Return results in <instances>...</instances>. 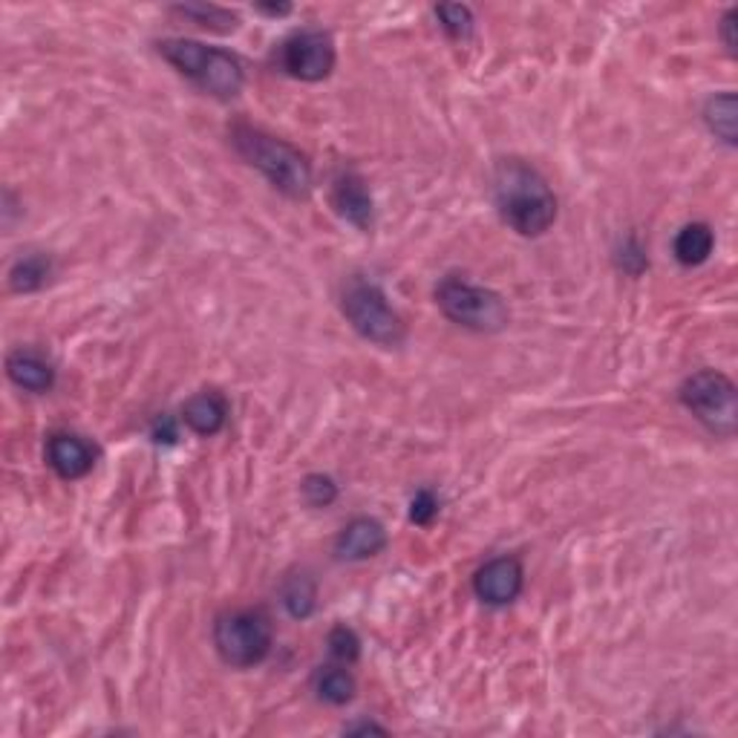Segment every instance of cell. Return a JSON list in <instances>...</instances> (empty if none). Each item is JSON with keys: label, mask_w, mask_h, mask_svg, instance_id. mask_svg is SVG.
Listing matches in <instances>:
<instances>
[{"label": "cell", "mask_w": 738, "mask_h": 738, "mask_svg": "<svg viewBox=\"0 0 738 738\" xmlns=\"http://www.w3.org/2000/svg\"><path fill=\"white\" fill-rule=\"evenodd\" d=\"M436 17L442 21V30H445L453 40H465L473 33V12H470V7H461V3H442V7H436Z\"/></svg>", "instance_id": "cell-21"}, {"label": "cell", "mask_w": 738, "mask_h": 738, "mask_svg": "<svg viewBox=\"0 0 738 738\" xmlns=\"http://www.w3.org/2000/svg\"><path fill=\"white\" fill-rule=\"evenodd\" d=\"M704 121L724 144H736V96L722 93L710 98L704 104Z\"/></svg>", "instance_id": "cell-19"}, {"label": "cell", "mask_w": 738, "mask_h": 738, "mask_svg": "<svg viewBox=\"0 0 738 738\" xmlns=\"http://www.w3.org/2000/svg\"><path fill=\"white\" fill-rule=\"evenodd\" d=\"M183 419L197 436H216L225 427V421H229V401L216 389L197 393V396L185 401Z\"/></svg>", "instance_id": "cell-13"}, {"label": "cell", "mask_w": 738, "mask_h": 738, "mask_svg": "<svg viewBox=\"0 0 738 738\" xmlns=\"http://www.w3.org/2000/svg\"><path fill=\"white\" fill-rule=\"evenodd\" d=\"M341 309L364 341L378 343L384 350L401 347L407 338V326L378 283L366 278H352L341 294Z\"/></svg>", "instance_id": "cell-4"}, {"label": "cell", "mask_w": 738, "mask_h": 738, "mask_svg": "<svg viewBox=\"0 0 738 738\" xmlns=\"http://www.w3.org/2000/svg\"><path fill=\"white\" fill-rule=\"evenodd\" d=\"M257 9H260L262 15H274V17L289 15V12H292V7H289V3H260Z\"/></svg>", "instance_id": "cell-28"}, {"label": "cell", "mask_w": 738, "mask_h": 738, "mask_svg": "<svg viewBox=\"0 0 738 738\" xmlns=\"http://www.w3.org/2000/svg\"><path fill=\"white\" fill-rule=\"evenodd\" d=\"M332 206L335 211L347 220L350 225L361 231L373 229V194L366 188V183L355 171H343V174L335 176L332 183Z\"/></svg>", "instance_id": "cell-10"}, {"label": "cell", "mask_w": 738, "mask_h": 738, "mask_svg": "<svg viewBox=\"0 0 738 738\" xmlns=\"http://www.w3.org/2000/svg\"><path fill=\"white\" fill-rule=\"evenodd\" d=\"M620 266L629 271V274H641L646 269V251L637 243L635 237L626 239V246H623V257H620Z\"/></svg>", "instance_id": "cell-25"}, {"label": "cell", "mask_w": 738, "mask_h": 738, "mask_svg": "<svg viewBox=\"0 0 738 738\" xmlns=\"http://www.w3.org/2000/svg\"><path fill=\"white\" fill-rule=\"evenodd\" d=\"M436 303L447 320L465 326L470 332H500L511 320L508 303L502 301L500 292L477 286L456 274L438 283Z\"/></svg>", "instance_id": "cell-5"}, {"label": "cell", "mask_w": 738, "mask_h": 738, "mask_svg": "<svg viewBox=\"0 0 738 738\" xmlns=\"http://www.w3.org/2000/svg\"><path fill=\"white\" fill-rule=\"evenodd\" d=\"M681 405L715 436L730 438L738 427L736 384L718 370L692 373L681 384Z\"/></svg>", "instance_id": "cell-7"}, {"label": "cell", "mask_w": 738, "mask_h": 738, "mask_svg": "<svg viewBox=\"0 0 738 738\" xmlns=\"http://www.w3.org/2000/svg\"><path fill=\"white\" fill-rule=\"evenodd\" d=\"M49 271H52V262L47 255H26L9 269V286L17 294L38 292L49 280Z\"/></svg>", "instance_id": "cell-17"}, {"label": "cell", "mask_w": 738, "mask_h": 738, "mask_svg": "<svg viewBox=\"0 0 738 738\" xmlns=\"http://www.w3.org/2000/svg\"><path fill=\"white\" fill-rule=\"evenodd\" d=\"M438 516V500L433 491H419L410 502V519L415 525H430Z\"/></svg>", "instance_id": "cell-24"}, {"label": "cell", "mask_w": 738, "mask_h": 738, "mask_svg": "<svg viewBox=\"0 0 738 738\" xmlns=\"http://www.w3.org/2000/svg\"><path fill=\"white\" fill-rule=\"evenodd\" d=\"M326 646H329V655H332L338 664H355L361 658V637L355 635V629L350 626H335L326 637Z\"/></svg>", "instance_id": "cell-22"}, {"label": "cell", "mask_w": 738, "mask_h": 738, "mask_svg": "<svg viewBox=\"0 0 738 738\" xmlns=\"http://www.w3.org/2000/svg\"><path fill=\"white\" fill-rule=\"evenodd\" d=\"M493 202L505 225L523 237H540L557 220V197L546 176L523 160H502L493 171Z\"/></svg>", "instance_id": "cell-1"}, {"label": "cell", "mask_w": 738, "mask_h": 738, "mask_svg": "<svg viewBox=\"0 0 738 738\" xmlns=\"http://www.w3.org/2000/svg\"><path fill=\"white\" fill-rule=\"evenodd\" d=\"M713 248H715L713 229L706 223H690L675 234L672 255L681 266L692 269V266H701V262L710 260Z\"/></svg>", "instance_id": "cell-15"}, {"label": "cell", "mask_w": 738, "mask_h": 738, "mask_svg": "<svg viewBox=\"0 0 738 738\" xmlns=\"http://www.w3.org/2000/svg\"><path fill=\"white\" fill-rule=\"evenodd\" d=\"M174 12L194 21L202 30H211V33H234L239 26L237 12L214 7V3H183V7H174Z\"/></svg>", "instance_id": "cell-18"}, {"label": "cell", "mask_w": 738, "mask_h": 738, "mask_svg": "<svg viewBox=\"0 0 738 738\" xmlns=\"http://www.w3.org/2000/svg\"><path fill=\"white\" fill-rule=\"evenodd\" d=\"M736 9H727L722 17V38L727 52H736Z\"/></svg>", "instance_id": "cell-26"}, {"label": "cell", "mask_w": 738, "mask_h": 738, "mask_svg": "<svg viewBox=\"0 0 738 738\" xmlns=\"http://www.w3.org/2000/svg\"><path fill=\"white\" fill-rule=\"evenodd\" d=\"M160 56L167 65L179 70L185 79H191L202 93L214 98H234L243 93L246 72L237 56L229 49L208 47L191 38H165L156 44Z\"/></svg>", "instance_id": "cell-3"}, {"label": "cell", "mask_w": 738, "mask_h": 738, "mask_svg": "<svg viewBox=\"0 0 738 738\" xmlns=\"http://www.w3.org/2000/svg\"><path fill=\"white\" fill-rule=\"evenodd\" d=\"M343 733H387V727H382V724L375 722H361V724H352V727H347Z\"/></svg>", "instance_id": "cell-29"}, {"label": "cell", "mask_w": 738, "mask_h": 738, "mask_svg": "<svg viewBox=\"0 0 738 738\" xmlns=\"http://www.w3.org/2000/svg\"><path fill=\"white\" fill-rule=\"evenodd\" d=\"M525 572L516 557H493L473 577V591L482 604L508 606L523 595Z\"/></svg>", "instance_id": "cell-9"}, {"label": "cell", "mask_w": 738, "mask_h": 738, "mask_svg": "<svg viewBox=\"0 0 738 738\" xmlns=\"http://www.w3.org/2000/svg\"><path fill=\"white\" fill-rule=\"evenodd\" d=\"M153 438H156V442H167V445H171V442H176V424L171 419H167V415H162L160 421H156V427H153Z\"/></svg>", "instance_id": "cell-27"}, {"label": "cell", "mask_w": 738, "mask_h": 738, "mask_svg": "<svg viewBox=\"0 0 738 738\" xmlns=\"http://www.w3.org/2000/svg\"><path fill=\"white\" fill-rule=\"evenodd\" d=\"M280 600H283V609H286L294 620L312 618L315 609H318V583H315L306 572L292 574V577L283 579V586H280Z\"/></svg>", "instance_id": "cell-16"}, {"label": "cell", "mask_w": 738, "mask_h": 738, "mask_svg": "<svg viewBox=\"0 0 738 738\" xmlns=\"http://www.w3.org/2000/svg\"><path fill=\"white\" fill-rule=\"evenodd\" d=\"M301 493L306 505L312 508H329L335 500H338V484L332 482V477H324V473H309L303 479Z\"/></svg>", "instance_id": "cell-23"}, {"label": "cell", "mask_w": 738, "mask_h": 738, "mask_svg": "<svg viewBox=\"0 0 738 738\" xmlns=\"http://www.w3.org/2000/svg\"><path fill=\"white\" fill-rule=\"evenodd\" d=\"M271 620L262 609L223 611L214 623L216 655L234 669H251L269 658Z\"/></svg>", "instance_id": "cell-6"}, {"label": "cell", "mask_w": 738, "mask_h": 738, "mask_svg": "<svg viewBox=\"0 0 738 738\" xmlns=\"http://www.w3.org/2000/svg\"><path fill=\"white\" fill-rule=\"evenodd\" d=\"M280 67L297 81H324L335 70V44L320 30H303L280 47Z\"/></svg>", "instance_id": "cell-8"}, {"label": "cell", "mask_w": 738, "mask_h": 738, "mask_svg": "<svg viewBox=\"0 0 738 738\" xmlns=\"http://www.w3.org/2000/svg\"><path fill=\"white\" fill-rule=\"evenodd\" d=\"M47 465L56 470L58 477L72 482V479H84L96 465V450L81 436L72 433H58L49 438L47 445Z\"/></svg>", "instance_id": "cell-12"}, {"label": "cell", "mask_w": 738, "mask_h": 738, "mask_svg": "<svg viewBox=\"0 0 738 738\" xmlns=\"http://www.w3.org/2000/svg\"><path fill=\"white\" fill-rule=\"evenodd\" d=\"M384 548H387L384 525L378 519H370V516H358L341 531V537L335 542V554L347 563H361V560L378 557Z\"/></svg>", "instance_id": "cell-11"}, {"label": "cell", "mask_w": 738, "mask_h": 738, "mask_svg": "<svg viewBox=\"0 0 738 738\" xmlns=\"http://www.w3.org/2000/svg\"><path fill=\"white\" fill-rule=\"evenodd\" d=\"M9 382L15 387L26 389V393H47L56 384V370L47 358H40L38 352L17 350L9 355L7 361Z\"/></svg>", "instance_id": "cell-14"}, {"label": "cell", "mask_w": 738, "mask_h": 738, "mask_svg": "<svg viewBox=\"0 0 738 738\" xmlns=\"http://www.w3.org/2000/svg\"><path fill=\"white\" fill-rule=\"evenodd\" d=\"M315 690H318L320 701H326V704L343 706L355 699V678L341 667H326L315 678Z\"/></svg>", "instance_id": "cell-20"}, {"label": "cell", "mask_w": 738, "mask_h": 738, "mask_svg": "<svg viewBox=\"0 0 738 738\" xmlns=\"http://www.w3.org/2000/svg\"><path fill=\"white\" fill-rule=\"evenodd\" d=\"M231 142L251 167H257L280 194L306 199L312 191V165L286 139L257 130L251 125H234Z\"/></svg>", "instance_id": "cell-2"}]
</instances>
